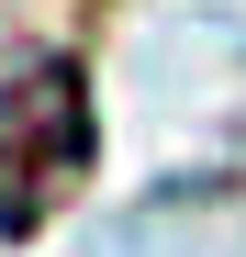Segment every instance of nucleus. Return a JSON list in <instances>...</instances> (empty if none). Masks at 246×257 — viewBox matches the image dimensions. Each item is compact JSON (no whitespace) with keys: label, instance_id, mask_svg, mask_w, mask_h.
<instances>
[{"label":"nucleus","instance_id":"obj_1","mask_svg":"<svg viewBox=\"0 0 246 257\" xmlns=\"http://www.w3.org/2000/svg\"><path fill=\"white\" fill-rule=\"evenodd\" d=\"M90 179V78L78 56H23L0 78V235H45Z\"/></svg>","mask_w":246,"mask_h":257}]
</instances>
